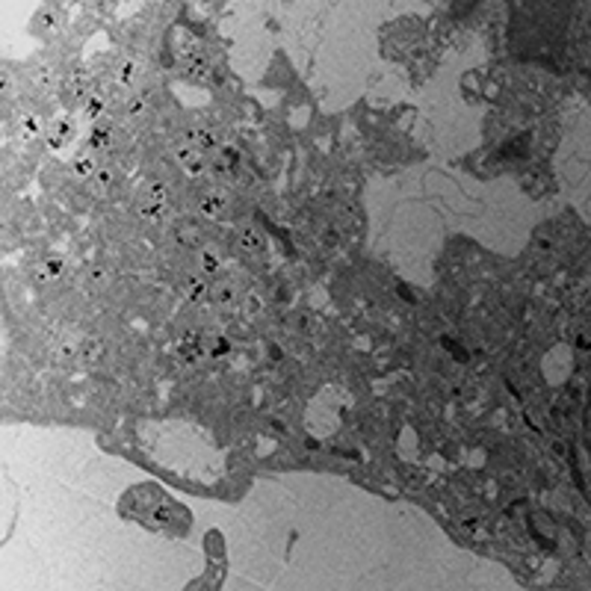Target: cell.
<instances>
[{
  "mask_svg": "<svg viewBox=\"0 0 591 591\" xmlns=\"http://www.w3.org/2000/svg\"><path fill=\"white\" fill-rule=\"evenodd\" d=\"M222 160H225V163H236V151H234V148H225V151H222Z\"/></svg>",
  "mask_w": 591,
  "mask_h": 591,
  "instance_id": "cell-13",
  "label": "cell"
},
{
  "mask_svg": "<svg viewBox=\"0 0 591 591\" xmlns=\"http://www.w3.org/2000/svg\"><path fill=\"white\" fill-rule=\"evenodd\" d=\"M92 171H95L92 157H80V160H74V175H77V178H89Z\"/></svg>",
  "mask_w": 591,
  "mask_h": 591,
  "instance_id": "cell-5",
  "label": "cell"
},
{
  "mask_svg": "<svg viewBox=\"0 0 591 591\" xmlns=\"http://www.w3.org/2000/svg\"><path fill=\"white\" fill-rule=\"evenodd\" d=\"M101 110H103V101H101V98H89V107H86V113L95 118V116H101Z\"/></svg>",
  "mask_w": 591,
  "mask_h": 591,
  "instance_id": "cell-10",
  "label": "cell"
},
{
  "mask_svg": "<svg viewBox=\"0 0 591 591\" xmlns=\"http://www.w3.org/2000/svg\"><path fill=\"white\" fill-rule=\"evenodd\" d=\"M71 133H74V124L71 121H53V127H51V133H48V142H51V148H62L68 139H71Z\"/></svg>",
  "mask_w": 591,
  "mask_h": 591,
  "instance_id": "cell-1",
  "label": "cell"
},
{
  "mask_svg": "<svg viewBox=\"0 0 591 591\" xmlns=\"http://www.w3.org/2000/svg\"><path fill=\"white\" fill-rule=\"evenodd\" d=\"M184 68H186V71H189L192 77H201V74H207V62H204V56H195V53L184 59Z\"/></svg>",
  "mask_w": 591,
  "mask_h": 591,
  "instance_id": "cell-2",
  "label": "cell"
},
{
  "mask_svg": "<svg viewBox=\"0 0 591 591\" xmlns=\"http://www.w3.org/2000/svg\"><path fill=\"white\" fill-rule=\"evenodd\" d=\"M24 130L27 133H39V118H24Z\"/></svg>",
  "mask_w": 591,
  "mask_h": 591,
  "instance_id": "cell-12",
  "label": "cell"
},
{
  "mask_svg": "<svg viewBox=\"0 0 591 591\" xmlns=\"http://www.w3.org/2000/svg\"><path fill=\"white\" fill-rule=\"evenodd\" d=\"M133 71H136V65H133V62H124V68H121V83H130V80H133Z\"/></svg>",
  "mask_w": 591,
  "mask_h": 591,
  "instance_id": "cell-11",
  "label": "cell"
},
{
  "mask_svg": "<svg viewBox=\"0 0 591 591\" xmlns=\"http://www.w3.org/2000/svg\"><path fill=\"white\" fill-rule=\"evenodd\" d=\"M239 246L242 249H249V252H257L260 249V236H257V231H242V236H239Z\"/></svg>",
  "mask_w": 591,
  "mask_h": 591,
  "instance_id": "cell-4",
  "label": "cell"
},
{
  "mask_svg": "<svg viewBox=\"0 0 591 591\" xmlns=\"http://www.w3.org/2000/svg\"><path fill=\"white\" fill-rule=\"evenodd\" d=\"M130 113H142V101H133V103H130Z\"/></svg>",
  "mask_w": 591,
  "mask_h": 591,
  "instance_id": "cell-14",
  "label": "cell"
},
{
  "mask_svg": "<svg viewBox=\"0 0 591 591\" xmlns=\"http://www.w3.org/2000/svg\"><path fill=\"white\" fill-rule=\"evenodd\" d=\"M89 142H92V148H103V145H110V130H107V127H98V130L92 133V139H89Z\"/></svg>",
  "mask_w": 591,
  "mask_h": 591,
  "instance_id": "cell-6",
  "label": "cell"
},
{
  "mask_svg": "<svg viewBox=\"0 0 591 591\" xmlns=\"http://www.w3.org/2000/svg\"><path fill=\"white\" fill-rule=\"evenodd\" d=\"M59 272H62V260H56V257H53V260H48V263H45V275L56 278Z\"/></svg>",
  "mask_w": 591,
  "mask_h": 591,
  "instance_id": "cell-9",
  "label": "cell"
},
{
  "mask_svg": "<svg viewBox=\"0 0 591 591\" xmlns=\"http://www.w3.org/2000/svg\"><path fill=\"white\" fill-rule=\"evenodd\" d=\"M198 145H201V148H213V145H216V136H213L210 130H201V133H198Z\"/></svg>",
  "mask_w": 591,
  "mask_h": 591,
  "instance_id": "cell-8",
  "label": "cell"
},
{
  "mask_svg": "<svg viewBox=\"0 0 591 591\" xmlns=\"http://www.w3.org/2000/svg\"><path fill=\"white\" fill-rule=\"evenodd\" d=\"M189 299L192 302H204L207 299V287L201 281H189Z\"/></svg>",
  "mask_w": 591,
  "mask_h": 591,
  "instance_id": "cell-7",
  "label": "cell"
},
{
  "mask_svg": "<svg viewBox=\"0 0 591 591\" xmlns=\"http://www.w3.org/2000/svg\"><path fill=\"white\" fill-rule=\"evenodd\" d=\"M222 204H225V201H222L219 195H207V198L201 201V213H207V216H216V213L222 210Z\"/></svg>",
  "mask_w": 591,
  "mask_h": 591,
  "instance_id": "cell-3",
  "label": "cell"
}]
</instances>
